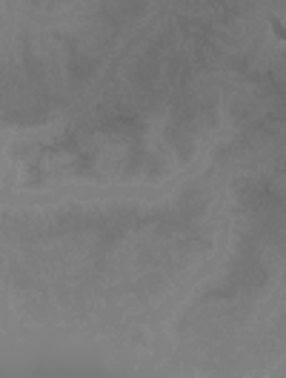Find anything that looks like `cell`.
Masks as SVG:
<instances>
[{"mask_svg": "<svg viewBox=\"0 0 286 378\" xmlns=\"http://www.w3.org/2000/svg\"><path fill=\"white\" fill-rule=\"evenodd\" d=\"M95 247H98L101 252H109V241H106V238H101V235L95 238ZM126 247H129V241H126V238H115V250H112L115 255H112V264H118V261H120V255H118V252H120V250H126ZM92 261H95V264H101L98 275H106V272H109V255H106V258H92Z\"/></svg>", "mask_w": 286, "mask_h": 378, "instance_id": "1", "label": "cell"}]
</instances>
